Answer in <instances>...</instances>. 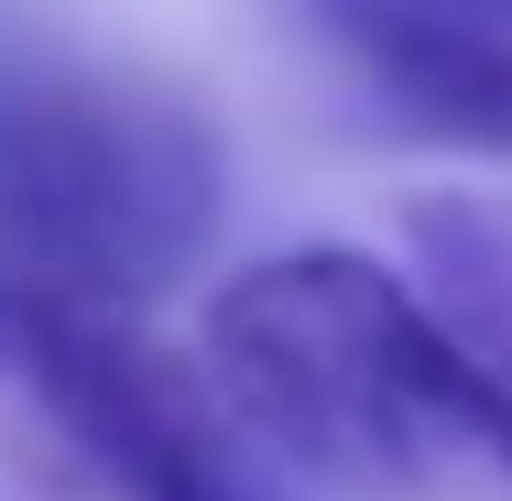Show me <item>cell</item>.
Instances as JSON below:
<instances>
[{"instance_id":"7a4b0ae2","label":"cell","mask_w":512,"mask_h":501,"mask_svg":"<svg viewBox=\"0 0 512 501\" xmlns=\"http://www.w3.org/2000/svg\"><path fill=\"white\" fill-rule=\"evenodd\" d=\"M218 131L164 88L33 66L0 77V284L77 305H164L218 240Z\"/></svg>"},{"instance_id":"3957f363","label":"cell","mask_w":512,"mask_h":501,"mask_svg":"<svg viewBox=\"0 0 512 501\" xmlns=\"http://www.w3.org/2000/svg\"><path fill=\"white\" fill-rule=\"evenodd\" d=\"M0 447L77 501H295L207 360L33 284H0Z\"/></svg>"},{"instance_id":"6da1fadb","label":"cell","mask_w":512,"mask_h":501,"mask_svg":"<svg viewBox=\"0 0 512 501\" xmlns=\"http://www.w3.org/2000/svg\"><path fill=\"white\" fill-rule=\"evenodd\" d=\"M207 371L284 480L338 501H512V393L382 251H273L207 295Z\"/></svg>"},{"instance_id":"277c9868","label":"cell","mask_w":512,"mask_h":501,"mask_svg":"<svg viewBox=\"0 0 512 501\" xmlns=\"http://www.w3.org/2000/svg\"><path fill=\"white\" fill-rule=\"evenodd\" d=\"M338 66L404 120L414 142L512 164V22L469 0H306Z\"/></svg>"},{"instance_id":"5b68a950","label":"cell","mask_w":512,"mask_h":501,"mask_svg":"<svg viewBox=\"0 0 512 501\" xmlns=\"http://www.w3.org/2000/svg\"><path fill=\"white\" fill-rule=\"evenodd\" d=\"M404 273L425 305L480 349V371L512 393V197L502 186H447L404 207Z\"/></svg>"}]
</instances>
